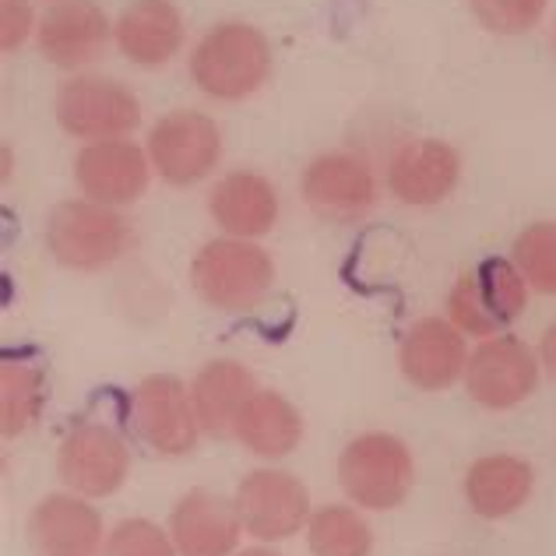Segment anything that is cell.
<instances>
[{
  "label": "cell",
  "mask_w": 556,
  "mask_h": 556,
  "mask_svg": "<svg viewBox=\"0 0 556 556\" xmlns=\"http://www.w3.org/2000/svg\"><path fill=\"white\" fill-rule=\"evenodd\" d=\"M271 75V47L254 25L223 22L190 53V78L212 99L240 102Z\"/></svg>",
  "instance_id": "cell-1"
},
{
  "label": "cell",
  "mask_w": 556,
  "mask_h": 556,
  "mask_svg": "<svg viewBox=\"0 0 556 556\" xmlns=\"http://www.w3.org/2000/svg\"><path fill=\"white\" fill-rule=\"evenodd\" d=\"M303 198L325 223H356L377 201L374 169L349 152L317 155L303 173Z\"/></svg>",
  "instance_id": "cell-11"
},
{
  "label": "cell",
  "mask_w": 556,
  "mask_h": 556,
  "mask_svg": "<svg viewBox=\"0 0 556 556\" xmlns=\"http://www.w3.org/2000/svg\"><path fill=\"white\" fill-rule=\"evenodd\" d=\"M306 543L314 556H370L374 535L370 525L353 507L331 504L317 510L306 525Z\"/></svg>",
  "instance_id": "cell-25"
},
{
  "label": "cell",
  "mask_w": 556,
  "mask_h": 556,
  "mask_svg": "<svg viewBox=\"0 0 556 556\" xmlns=\"http://www.w3.org/2000/svg\"><path fill=\"white\" fill-rule=\"evenodd\" d=\"M237 510L254 539L278 543L311 525V493L292 472L257 468L237 486Z\"/></svg>",
  "instance_id": "cell-10"
},
{
  "label": "cell",
  "mask_w": 556,
  "mask_h": 556,
  "mask_svg": "<svg viewBox=\"0 0 556 556\" xmlns=\"http://www.w3.org/2000/svg\"><path fill=\"white\" fill-rule=\"evenodd\" d=\"M28 28H33L28 0H0V47H4V53L22 47Z\"/></svg>",
  "instance_id": "cell-29"
},
{
  "label": "cell",
  "mask_w": 556,
  "mask_h": 556,
  "mask_svg": "<svg viewBox=\"0 0 556 556\" xmlns=\"http://www.w3.org/2000/svg\"><path fill=\"white\" fill-rule=\"evenodd\" d=\"M56 472L64 486L81 496H110L127 482L130 451L110 427L102 422H85L71 430L56 455Z\"/></svg>",
  "instance_id": "cell-12"
},
{
  "label": "cell",
  "mask_w": 556,
  "mask_h": 556,
  "mask_svg": "<svg viewBox=\"0 0 556 556\" xmlns=\"http://www.w3.org/2000/svg\"><path fill=\"white\" fill-rule=\"evenodd\" d=\"M539 388V359L529 345L515 334H496L482 339V345L468 356L465 367V391L476 405L490 413L515 408L532 399Z\"/></svg>",
  "instance_id": "cell-7"
},
{
  "label": "cell",
  "mask_w": 556,
  "mask_h": 556,
  "mask_svg": "<svg viewBox=\"0 0 556 556\" xmlns=\"http://www.w3.org/2000/svg\"><path fill=\"white\" fill-rule=\"evenodd\" d=\"M257 394L254 374L240 367L232 359H215L208 363L190 384V399H194V413L201 430H208L215 437H226L237 427V416L243 413V405Z\"/></svg>",
  "instance_id": "cell-23"
},
{
  "label": "cell",
  "mask_w": 556,
  "mask_h": 556,
  "mask_svg": "<svg viewBox=\"0 0 556 556\" xmlns=\"http://www.w3.org/2000/svg\"><path fill=\"white\" fill-rule=\"evenodd\" d=\"M232 556H278L271 549H240V553H232Z\"/></svg>",
  "instance_id": "cell-31"
},
{
  "label": "cell",
  "mask_w": 556,
  "mask_h": 556,
  "mask_svg": "<svg viewBox=\"0 0 556 556\" xmlns=\"http://www.w3.org/2000/svg\"><path fill=\"white\" fill-rule=\"evenodd\" d=\"M458 177H462L458 152L447 141L437 138L405 141L388 163V190L402 204H413V208L441 204L458 187Z\"/></svg>",
  "instance_id": "cell-13"
},
{
  "label": "cell",
  "mask_w": 556,
  "mask_h": 556,
  "mask_svg": "<svg viewBox=\"0 0 556 556\" xmlns=\"http://www.w3.org/2000/svg\"><path fill=\"white\" fill-rule=\"evenodd\" d=\"M110 18L92 0H64L39 25V50L50 64L75 71L106 50Z\"/></svg>",
  "instance_id": "cell-18"
},
{
  "label": "cell",
  "mask_w": 556,
  "mask_h": 556,
  "mask_svg": "<svg viewBox=\"0 0 556 556\" xmlns=\"http://www.w3.org/2000/svg\"><path fill=\"white\" fill-rule=\"evenodd\" d=\"M515 265L535 292H556V223H532L515 240Z\"/></svg>",
  "instance_id": "cell-26"
},
{
  "label": "cell",
  "mask_w": 556,
  "mask_h": 556,
  "mask_svg": "<svg viewBox=\"0 0 556 556\" xmlns=\"http://www.w3.org/2000/svg\"><path fill=\"white\" fill-rule=\"evenodd\" d=\"M130 416H135V430L141 441L166 458L187 455L198 444L201 422L194 413V399L184 388V380H177L173 374L144 377L135 391Z\"/></svg>",
  "instance_id": "cell-9"
},
{
  "label": "cell",
  "mask_w": 556,
  "mask_h": 556,
  "mask_svg": "<svg viewBox=\"0 0 556 556\" xmlns=\"http://www.w3.org/2000/svg\"><path fill=\"white\" fill-rule=\"evenodd\" d=\"M413 451L394 433H363L342 451L339 482L345 496L367 510H394L413 493Z\"/></svg>",
  "instance_id": "cell-4"
},
{
  "label": "cell",
  "mask_w": 556,
  "mask_h": 556,
  "mask_svg": "<svg viewBox=\"0 0 556 556\" xmlns=\"http://www.w3.org/2000/svg\"><path fill=\"white\" fill-rule=\"evenodd\" d=\"M240 532L243 521L237 501L208 490H190L169 518V535L180 556H232Z\"/></svg>",
  "instance_id": "cell-17"
},
{
  "label": "cell",
  "mask_w": 556,
  "mask_h": 556,
  "mask_svg": "<svg viewBox=\"0 0 556 556\" xmlns=\"http://www.w3.org/2000/svg\"><path fill=\"white\" fill-rule=\"evenodd\" d=\"M47 247L64 268L99 271L124 254L127 223L110 204L64 201L47 218Z\"/></svg>",
  "instance_id": "cell-5"
},
{
  "label": "cell",
  "mask_w": 556,
  "mask_h": 556,
  "mask_svg": "<svg viewBox=\"0 0 556 556\" xmlns=\"http://www.w3.org/2000/svg\"><path fill=\"white\" fill-rule=\"evenodd\" d=\"M116 47L141 67L173 61L184 47V18L169 0H135L116 22Z\"/></svg>",
  "instance_id": "cell-19"
},
{
  "label": "cell",
  "mask_w": 556,
  "mask_h": 556,
  "mask_svg": "<svg viewBox=\"0 0 556 556\" xmlns=\"http://www.w3.org/2000/svg\"><path fill=\"white\" fill-rule=\"evenodd\" d=\"M476 18L501 36H521L543 22L549 0H468Z\"/></svg>",
  "instance_id": "cell-27"
},
{
  "label": "cell",
  "mask_w": 556,
  "mask_h": 556,
  "mask_svg": "<svg viewBox=\"0 0 556 556\" xmlns=\"http://www.w3.org/2000/svg\"><path fill=\"white\" fill-rule=\"evenodd\" d=\"M535 486V472L525 458L515 455H486L468 465L465 501L479 518L496 521L529 504Z\"/></svg>",
  "instance_id": "cell-21"
},
{
  "label": "cell",
  "mask_w": 556,
  "mask_h": 556,
  "mask_svg": "<svg viewBox=\"0 0 556 556\" xmlns=\"http://www.w3.org/2000/svg\"><path fill=\"white\" fill-rule=\"evenodd\" d=\"M56 121L71 138L110 141L130 135L141 124V106L121 81L81 75L64 81L56 92Z\"/></svg>",
  "instance_id": "cell-6"
},
{
  "label": "cell",
  "mask_w": 556,
  "mask_h": 556,
  "mask_svg": "<svg viewBox=\"0 0 556 556\" xmlns=\"http://www.w3.org/2000/svg\"><path fill=\"white\" fill-rule=\"evenodd\" d=\"M539 353H543V363H546L549 377L556 380V325H549V328H546L543 345H539Z\"/></svg>",
  "instance_id": "cell-30"
},
{
  "label": "cell",
  "mask_w": 556,
  "mask_h": 556,
  "mask_svg": "<svg viewBox=\"0 0 556 556\" xmlns=\"http://www.w3.org/2000/svg\"><path fill=\"white\" fill-rule=\"evenodd\" d=\"M223 135L212 116L198 110H177L163 116L149 135V159L159 177L173 187L201 184L218 166Z\"/></svg>",
  "instance_id": "cell-8"
},
{
  "label": "cell",
  "mask_w": 556,
  "mask_h": 556,
  "mask_svg": "<svg viewBox=\"0 0 556 556\" xmlns=\"http://www.w3.org/2000/svg\"><path fill=\"white\" fill-rule=\"evenodd\" d=\"M529 306V282L515 261L486 257L472 271H465L447 296L451 325L472 339L504 334Z\"/></svg>",
  "instance_id": "cell-2"
},
{
  "label": "cell",
  "mask_w": 556,
  "mask_h": 556,
  "mask_svg": "<svg viewBox=\"0 0 556 556\" xmlns=\"http://www.w3.org/2000/svg\"><path fill=\"white\" fill-rule=\"evenodd\" d=\"M102 556H177V546H173V535H166L159 525L127 518L110 532Z\"/></svg>",
  "instance_id": "cell-28"
},
{
  "label": "cell",
  "mask_w": 556,
  "mask_h": 556,
  "mask_svg": "<svg viewBox=\"0 0 556 556\" xmlns=\"http://www.w3.org/2000/svg\"><path fill=\"white\" fill-rule=\"evenodd\" d=\"M232 437L257 458H286L303 441V416L278 391H257L237 416Z\"/></svg>",
  "instance_id": "cell-22"
},
{
  "label": "cell",
  "mask_w": 556,
  "mask_h": 556,
  "mask_svg": "<svg viewBox=\"0 0 556 556\" xmlns=\"http://www.w3.org/2000/svg\"><path fill=\"white\" fill-rule=\"evenodd\" d=\"M402 377L419 391H444L465 377L468 349L465 334L441 317H422L405 331L399 345Z\"/></svg>",
  "instance_id": "cell-14"
},
{
  "label": "cell",
  "mask_w": 556,
  "mask_h": 556,
  "mask_svg": "<svg viewBox=\"0 0 556 556\" xmlns=\"http://www.w3.org/2000/svg\"><path fill=\"white\" fill-rule=\"evenodd\" d=\"M47 402V380L42 370L33 363H14L8 359L0 367V427L4 437H18L36 422Z\"/></svg>",
  "instance_id": "cell-24"
},
{
  "label": "cell",
  "mask_w": 556,
  "mask_h": 556,
  "mask_svg": "<svg viewBox=\"0 0 556 556\" xmlns=\"http://www.w3.org/2000/svg\"><path fill=\"white\" fill-rule=\"evenodd\" d=\"M190 282L208 306L237 314L265 300V292L275 282V265L265 247L251 240H212L201 247L194 265H190Z\"/></svg>",
  "instance_id": "cell-3"
},
{
  "label": "cell",
  "mask_w": 556,
  "mask_h": 556,
  "mask_svg": "<svg viewBox=\"0 0 556 556\" xmlns=\"http://www.w3.org/2000/svg\"><path fill=\"white\" fill-rule=\"evenodd\" d=\"M28 546L36 556H99L102 518L75 493L42 496L28 515Z\"/></svg>",
  "instance_id": "cell-16"
},
{
  "label": "cell",
  "mask_w": 556,
  "mask_h": 556,
  "mask_svg": "<svg viewBox=\"0 0 556 556\" xmlns=\"http://www.w3.org/2000/svg\"><path fill=\"white\" fill-rule=\"evenodd\" d=\"M149 166L152 159L138 144L110 138V141H89L75 159L78 187L99 204H130L149 187Z\"/></svg>",
  "instance_id": "cell-15"
},
{
  "label": "cell",
  "mask_w": 556,
  "mask_h": 556,
  "mask_svg": "<svg viewBox=\"0 0 556 556\" xmlns=\"http://www.w3.org/2000/svg\"><path fill=\"white\" fill-rule=\"evenodd\" d=\"M208 212L229 237L254 240L271 232L278 218V198H275V187L261 177V173L240 169L215 184L208 198Z\"/></svg>",
  "instance_id": "cell-20"
}]
</instances>
